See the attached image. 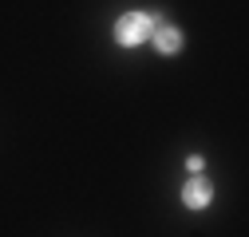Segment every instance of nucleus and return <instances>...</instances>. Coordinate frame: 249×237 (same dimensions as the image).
I'll return each mask as SVG.
<instances>
[{"label": "nucleus", "mask_w": 249, "mask_h": 237, "mask_svg": "<svg viewBox=\"0 0 249 237\" xmlns=\"http://www.w3.org/2000/svg\"><path fill=\"white\" fill-rule=\"evenodd\" d=\"M159 24H162V20L150 16V12H123L119 24H115V40H119L123 48H135V44H142L146 36H154V28H159Z\"/></svg>", "instance_id": "f257e3e1"}, {"label": "nucleus", "mask_w": 249, "mask_h": 237, "mask_svg": "<svg viewBox=\"0 0 249 237\" xmlns=\"http://www.w3.org/2000/svg\"><path fill=\"white\" fill-rule=\"evenodd\" d=\"M213 198V186L206 182V178H190V182L182 186V202L190 205V210H202V205H210Z\"/></svg>", "instance_id": "f03ea898"}, {"label": "nucleus", "mask_w": 249, "mask_h": 237, "mask_svg": "<svg viewBox=\"0 0 249 237\" xmlns=\"http://www.w3.org/2000/svg\"><path fill=\"white\" fill-rule=\"evenodd\" d=\"M154 48H159V55H174V51L182 48V32L162 20L159 28H154Z\"/></svg>", "instance_id": "7ed1b4c3"}, {"label": "nucleus", "mask_w": 249, "mask_h": 237, "mask_svg": "<svg viewBox=\"0 0 249 237\" xmlns=\"http://www.w3.org/2000/svg\"><path fill=\"white\" fill-rule=\"evenodd\" d=\"M186 170H190V174H198V170H202V158H198V154H194V158H186Z\"/></svg>", "instance_id": "20e7f679"}]
</instances>
